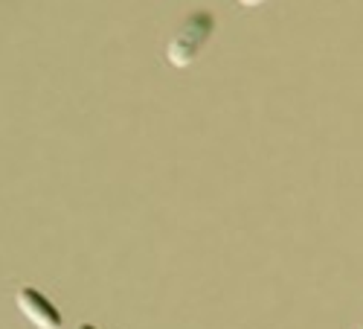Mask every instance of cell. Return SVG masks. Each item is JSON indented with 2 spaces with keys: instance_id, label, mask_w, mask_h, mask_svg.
Listing matches in <instances>:
<instances>
[{
  "instance_id": "1",
  "label": "cell",
  "mask_w": 363,
  "mask_h": 329,
  "mask_svg": "<svg viewBox=\"0 0 363 329\" xmlns=\"http://www.w3.org/2000/svg\"><path fill=\"white\" fill-rule=\"evenodd\" d=\"M216 33V15L213 12H192L184 18V23L177 26V33L169 41V62L174 68H189L192 62H198V55L203 53V47L209 44Z\"/></svg>"
},
{
  "instance_id": "4",
  "label": "cell",
  "mask_w": 363,
  "mask_h": 329,
  "mask_svg": "<svg viewBox=\"0 0 363 329\" xmlns=\"http://www.w3.org/2000/svg\"><path fill=\"white\" fill-rule=\"evenodd\" d=\"M76 329H96V326H90V323H82V326H76Z\"/></svg>"
},
{
  "instance_id": "3",
  "label": "cell",
  "mask_w": 363,
  "mask_h": 329,
  "mask_svg": "<svg viewBox=\"0 0 363 329\" xmlns=\"http://www.w3.org/2000/svg\"><path fill=\"white\" fill-rule=\"evenodd\" d=\"M241 6H259V4H264V0H238Z\"/></svg>"
},
{
  "instance_id": "2",
  "label": "cell",
  "mask_w": 363,
  "mask_h": 329,
  "mask_svg": "<svg viewBox=\"0 0 363 329\" xmlns=\"http://www.w3.org/2000/svg\"><path fill=\"white\" fill-rule=\"evenodd\" d=\"M18 309L35 329H62L65 326L62 312L52 306L50 297H44L35 288H21L18 291Z\"/></svg>"
}]
</instances>
